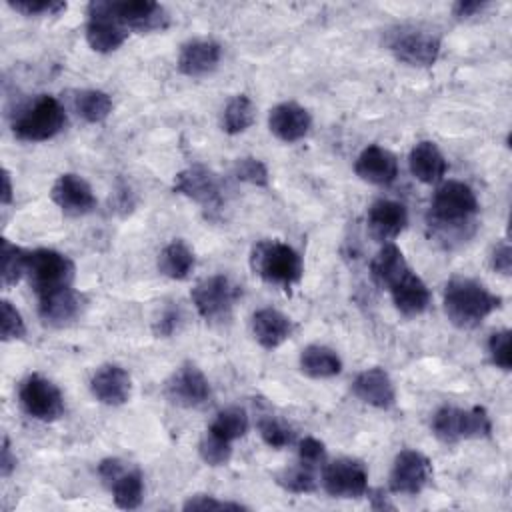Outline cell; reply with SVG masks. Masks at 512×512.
I'll return each mask as SVG.
<instances>
[{"label":"cell","instance_id":"6da1fadb","mask_svg":"<svg viewBox=\"0 0 512 512\" xmlns=\"http://www.w3.org/2000/svg\"><path fill=\"white\" fill-rule=\"evenodd\" d=\"M500 302V296L490 292L482 282L466 276L450 278L442 294L444 314L460 330L480 326L496 308H500Z\"/></svg>","mask_w":512,"mask_h":512},{"label":"cell","instance_id":"7a4b0ae2","mask_svg":"<svg viewBox=\"0 0 512 512\" xmlns=\"http://www.w3.org/2000/svg\"><path fill=\"white\" fill-rule=\"evenodd\" d=\"M250 268L264 282L280 288H292L302 280V256L280 240H260L250 250Z\"/></svg>","mask_w":512,"mask_h":512},{"label":"cell","instance_id":"3957f363","mask_svg":"<svg viewBox=\"0 0 512 512\" xmlns=\"http://www.w3.org/2000/svg\"><path fill=\"white\" fill-rule=\"evenodd\" d=\"M66 110L58 98L40 94L30 100L12 120V132L24 142H46L58 136L66 126Z\"/></svg>","mask_w":512,"mask_h":512},{"label":"cell","instance_id":"277c9868","mask_svg":"<svg viewBox=\"0 0 512 512\" xmlns=\"http://www.w3.org/2000/svg\"><path fill=\"white\" fill-rule=\"evenodd\" d=\"M476 212L478 198L474 190L460 180H448L436 188L430 202L428 220L430 226H436L440 230H458L470 224Z\"/></svg>","mask_w":512,"mask_h":512},{"label":"cell","instance_id":"5b68a950","mask_svg":"<svg viewBox=\"0 0 512 512\" xmlns=\"http://www.w3.org/2000/svg\"><path fill=\"white\" fill-rule=\"evenodd\" d=\"M430 428L440 442L456 444L460 440L488 438L492 432V420L484 406H440L432 416Z\"/></svg>","mask_w":512,"mask_h":512},{"label":"cell","instance_id":"8992f818","mask_svg":"<svg viewBox=\"0 0 512 512\" xmlns=\"http://www.w3.org/2000/svg\"><path fill=\"white\" fill-rule=\"evenodd\" d=\"M76 276L74 262L52 248H36L28 254L26 278L36 292V296H44L48 292L72 286Z\"/></svg>","mask_w":512,"mask_h":512},{"label":"cell","instance_id":"52a82bcc","mask_svg":"<svg viewBox=\"0 0 512 512\" xmlns=\"http://www.w3.org/2000/svg\"><path fill=\"white\" fill-rule=\"evenodd\" d=\"M238 296L240 288L224 274L202 278L190 292L196 312L206 322H222L230 318Z\"/></svg>","mask_w":512,"mask_h":512},{"label":"cell","instance_id":"ba28073f","mask_svg":"<svg viewBox=\"0 0 512 512\" xmlns=\"http://www.w3.org/2000/svg\"><path fill=\"white\" fill-rule=\"evenodd\" d=\"M18 398L24 412L34 420L54 422L64 414V396L60 388L38 372L28 374L22 380Z\"/></svg>","mask_w":512,"mask_h":512},{"label":"cell","instance_id":"9c48e42d","mask_svg":"<svg viewBox=\"0 0 512 512\" xmlns=\"http://www.w3.org/2000/svg\"><path fill=\"white\" fill-rule=\"evenodd\" d=\"M86 22V42L94 52L108 54L118 50L126 40L130 30L110 12L108 0H94L88 4Z\"/></svg>","mask_w":512,"mask_h":512},{"label":"cell","instance_id":"30bf717a","mask_svg":"<svg viewBox=\"0 0 512 512\" xmlns=\"http://www.w3.org/2000/svg\"><path fill=\"white\" fill-rule=\"evenodd\" d=\"M164 396L180 408H200L212 396L206 374L192 362L178 366L164 382Z\"/></svg>","mask_w":512,"mask_h":512},{"label":"cell","instance_id":"8fae6325","mask_svg":"<svg viewBox=\"0 0 512 512\" xmlns=\"http://www.w3.org/2000/svg\"><path fill=\"white\" fill-rule=\"evenodd\" d=\"M432 478V462L426 454L406 448L400 450L392 462V470L388 476L390 492L416 496L420 494Z\"/></svg>","mask_w":512,"mask_h":512},{"label":"cell","instance_id":"7c38bea8","mask_svg":"<svg viewBox=\"0 0 512 512\" xmlns=\"http://www.w3.org/2000/svg\"><path fill=\"white\" fill-rule=\"evenodd\" d=\"M322 488L332 498H360L368 492V470L362 460L338 458L324 464Z\"/></svg>","mask_w":512,"mask_h":512},{"label":"cell","instance_id":"4fadbf2b","mask_svg":"<svg viewBox=\"0 0 512 512\" xmlns=\"http://www.w3.org/2000/svg\"><path fill=\"white\" fill-rule=\"evenodd\" d=\"M388 46L396 60L408 66H432L440 56V40L428 30L400 28L388 40Z\"/></svg>","mask_w":512,"mask_h":512},{"label":"cell","instance_id":"5bb4252c","mask_svg":"<svg viewBox=\"0 0 512 512\" xmlns=\"http://www.w3.org/2000/svg\"><path fill=\"white\" fill-rule=\"evenodd\" d=\"M172 188L204 208H218L222 204V182L216 172L202 164L180 170L174 176Z\"/></svg>","mask_w":512,"mask_h":512},{"label":"cell","instance_id":"9a60e30c","mask_svg":"<svg viewBox=\"0 0 512 512\" xmlns=\"http://www.w3.org/2000/svg\"><path fill=\"white\" fill-rule=\"evenodd\" d=\"M112 16H116L128 30L148 34L156 30H164L170 24V16L166 8L158 2L150 0H108Z\"/></svg>","mask_w":512,"mask_h":512},{"label":"cell","instance_id":"2e32d148","mask_svg":"<svg viewBox=\"0 0 512 512\" xmlns=\"http://www.w3.org/2000/svg\"><path fill=\"white\" fill-rule=\"evenodd\" d=\"M50 198L62 212L70 216L90 214L98 204L90 184L74 172H66L56 178L50 190Z\"/></svg>","mask_w":512,"mask_h":512},{"label":"cell","instance_id":"e0dca14e","mask_svg":"<svg viewBox=\"0 0 512 512\" xmlns=\"http://www.w3.org/2000/svg\"><path fill=\"white\" fill-rule=\"evenodd\" d=\"M352 394L360 402L380 410H390L396 404L394 382L390 374L380 366L358 372L356 378L352 380Z\"/></svg>","mask_w":512,"mask_h":512},{"label":"cell","instance_id":"ac0fdd59","mask_svg":"<svg viewBox=\"0 0 512 512\" xmlns=\"http://www.w3.org/2000/svg\"><path fill=\"white\" fill-rule=\"evenodd\" d=\"M92 396L106 406H122L132 396V378L118 364L100 366L90 378Z\"/></svg>","mask_w":512,"mask_h":512},{"label":"cell","instance_id":"d6986e66","mask_svg":"<svg viewBox=\"0 0 512 512\" xmlns=\"http://www.w3.org/2000/svg\"><path fill=\"white\" fill-rule=\"evenodd\" d=\"M408 224V212L406 206L396 200H376L368 208L366 226L368 234L382 244L392 242Z\"/></svg>","mask_w":512,"mask_h":512},{"label":"cell","instance_id":"ffe728a7","mask_svg":"<svg viewBox=\"0 0 512 512\" xmlns=\"http://www.w3.org/2000/svg\"><path fill=\"white\" fill-rule=\"evenodd\" d=\"M354 172L360 180L368 184L388 186L398 176V158L388 148L370 144L358 154L354 162Z\"/></svg>","mask_w":512,"mask_h":512},{"label":"cell","instance_id":"44dd1931","mask_svg":"<svg viewBox=\"0 0 512 512\" xmlns=\"http://www.w3.org/2000/svg\"><path fill=\"white\" fill-rule=\"evenodd\" d=\"M84 310V296L72 286L38 296V314L48 326H66L74 322Z\"/></svg>","mask_w":512,"mask_h":512},{"label":"cell","instance_id":"7402d4cb","mask_svg":"<svg viewBox=\"0 0 512 512\" xmlns=\"http://www.w3.org/2000/svg\"><path fill=\"white\" fill-rule=\"evenodd\" d=\"M268 128L278 140L292 144L310 132L312 116L296 102H280L268 112Z\"/></svg>","mask_w":512,"mask_h":512},{"label":"cell","instance_id":"603a6c76","mask_svg":"<svg viewBox=\"0 0 512 512\" xmlns=\"http://www.w3.org/2000/svg\"><path fill=\"white\" fill-rule=\"evenodd\" d=\"M222 56V46L216 40L210 38H194L182 44L180 54H178V70L184 76L198 78L210 74Z\"/></svg>","mask_w":512,"mask_h":512},{"label":"cell","instance_id":"cb8c5ba5","mask_svg":"<svg viewBox=\"0 0 512 512\" xmlns=\"http://www.w3.org/2000/svg\"><path fill=\"white\" fill-rule=\"evenodd\" d=\"M392 302L402 316H420L430 306V290L426 282L410 268L390 290Z\"/></svg>","mask_w":512,"mask_h":512},{"label":"cell","instance_id":"d4e9b609","mask_svg":"<svg viewBox=\"0 0 512 512\" xmlns=\"http://www.w3.org/2000/svg\"><path fill=\"white\" fill-rule=\"evenodd\" d=\"M292 332V320L276 308H260L252 314V336L266 350H274L284 344Z\"/></svg>","mask_w":512,"mask_h":512},{"label":"cell","instance_id":"484cf974","mask_svg":"<svg viewBox=\"0 0 512 512\" xmlns=\"http://www.w3.org/2000/svg\"><path fill=\"white\" fill-rule=\"evenodd\" d=\"M408 166H410L412 176L416 180H420L422 184L442 182V178L448 170V162H446L444 154L432 140H422V142L414 144V148L410 150V156H408Z\"/></svg>","mask_w":512,"mask_h":512},{"label":"cell","instance_id":"4316f807","mask_svg":"<svg viewBox=\"0 0 512 512\" xmlns=\"http://www.w3.org/2000/svg\"><path fill=\"white\" fill-rule=\"evenodd\" d=\"M408 270L410 266L404 258V252L394 242L382 244L370 262L372 282L382 290H390Z\"/></svg>","mask_w":512,"mask_h":512},{"label":"cell","instance_id":"83f0119b","mask_svg":"<svg viewBox=\"0 0 512 512\" xmlns=\"http://www.w3.org/2000/svg\"><path fill=\"white\" fill-rule=\"evenodd\" d=\"M300 370L302 374H306L308 378H332L338 376L342 372V360L340 356L322 344H308L306 348H302L300 352Z\"/></svg>","mask_w":512,"mask_h":512},{"label":"cell","instance_id":"f1b7e54d","mask_svg":"<svg viewBox=\"0 0 512 512\" xmlns=\"http://www.w3.org/2000/svg\"><path fill=\"white\" fill-rule=\"evenodd\" d=\"M196 266V256L184 240H172L158 254V270L170 280H186Z\"/></svg>","mask_w":512,"mask_h":512},{"label":"cell","instance_id":"f546056e","mask_svg":"<svg viewBox=\"0 0 512 512\" xmlns=\"http://www.w3.org/2000/svg\"><path fill=\"white\" fill-rule=\"evenodd\" d=\"M114 504L122 510H136L144 498V480L140 470L126 468L110 486Z\"/></svg>","mask_w":512,"mask_h":512},{"label":"cell","instance_id":"4dcf8cb0","mask_svg":"<svg viewBox=\"0 0 512 512\" xmlns=\"http://www.w3.org/2000/svg\"><path fill=\"white\" fill-rule=\"evenodd\" d=\"M256 118L254 102L246 94H236L228 100L222 110V130L226 134H242L246 132Z\"/></svg>","mask_w":512,"mask_h":512},{"label":"cell","instance_id":"1f68e13d","mask_svg":"<svg viewBox=\"0 0 512 512\" xmlns=\"http://www.w3.org/2000/svg\"><path fill=\"white\" fill-rule=\"evenodd\" d=\"M74 110L84 122L98 124L110 116L112 98L104 90H80L74 96Z\"/></svg>","mask_w":512,"mask_h":512},{"label":"cell","instance_id":"d6a6232c","mask_svg":"<svg viewBox=\"0 0 512 512\" xmlns=\"http://www.w3.org/2000/svg\"><path fill=\"white\" fill-rule=\"evenodd\" d=\"M28 254L30 250H24L10 242L8 238H2L0 242V276H2V286L10 288L18 284L26 276V264H28Z\"/></svg>","mask_w":512,"mask_h":512},{"label":"cell","instance_id":"836d02e7","mask_svg":"<svg viewBox=\"0 0 512 512\" xmlns=\"http://www.w3.org/2000/svg\"><path fill=\"white\" fill-rule=\"evenodd\" d=\"M248 428H250V420H248L246 410L240 406H228L214 416L212 424L208 426V432H212L228 442H234V440L246 436Z\"/></svg>","mask_w":512,"mask_h":512},{"label":"cell","instance_id":"e575fe53","mask_svg":"<svg viewBox=\"0 0 512 512\" xmlns=\"http://www.w3.org/2000/svg\"><path fill=\"white\" fill-rule=\"evenodd\" d=\"M314 470V466L298 460V464L286 466L280 472H276V484L292 494H310L318 488Z\"/></svg>","mask_w":512,"mask_h":512},{"label":"cell","instance_id":"d590c367","mask_svg":"<svg viewBox=\"0 0 512 512\" xmlns=\"http://www.w3.org/2000/svg\"><path fill=\"white\" fill-rule=\"evenodd\" d=\"M198 454L208 466H224L232 458V442L206 430V434L200 438Z\"/></svg>","mask_w":512,"mask_h":512},{"label":"cell","instance_id":"8d00e7d4","mask_svg":"<svg viewBox=\"0 0 512 512\" xmlns=\"http://www.w3.org/2000/svg\"><path fill=\"white\" fill-rule=\"evenodd\" d=\"M234 176L240 180V182H246V184H252V186H258V188H266L268 186V168L262 160L254 158V156H242L234 162V168H232Z\"/></svg>","mask_w":512,"mask_h":512},{"label":"cell","instance_id":"74e56055","mask_svg":"<svg viewBox=\"0 0 512 512\" xmlns=\"http://www.w3.org/2000/svg\"><path fill=\"white\" fill-rule=\"evenodd\" d=\"M510 340H512V334L508 328L504 330H498L494 334H490L488 338V356H490V362L504 370V372H510L512 368V346H510Z\"/></svg>","mask_w":512,"mask_h":512},{"label":"cell","instance_id":"f35d334b","mask_svg":"<svg viewBox=\"0 0 512 512\" xmlns=\"http://www.w3.org/2000/svg\"><path fill=\"white\" fill-rule=\"evenodd\" d=\"M26 336V324L22 314L12 306V302L2 300L0 302V338L4 342L20 340Z\"/></svg>","mask_w":512,"mask_h":512},{"label":"cell","instance_id":"ab89813d","mask_svg":"<svg viewBox=\"0 0 512 512\" xmlns=\"http://www.w3.org/2000/svg\"><path fill=\"white\" fill-rule=\"evenodd\" d=\"M258 430H260L262 440H264L270 448H276V450L290 446L292 440H294V432H292L286 424H282L280 420H276V418H272V416L262 418V420L258 422Z\"/></svg>","mask_w":512,"mask_h":512},{"label":"cell","instance_id":"60d3db41","mask_svg":"<svg viewBox=\"0 0 512 512\" xmlns=\"http://www.w3.org/2000/svg\"><path fill=\"white\" fill-rule=\"evenodd\" d=\"M8 6L24 16H56L68 8L62 0H16Z\"/></svg>","mask_w":512,"mask_h":512},{"label":"cell","instance_id":"b9f144b4","mask_svg":"<svg viewBox=\"0 0 512 512\" xmlns=\"http://www.w3.org/2000/svg\"><path fill=\"white\" fill-rule=\"evenodd\" d=\"M182 510H248V508L240 502L218 500L212 494H194L182 504Z\"/></svg>","mask_w":512,"mask_h":512},{"label":"cell","instance_id":"7bdbcfd3","mask_svg":"<svg viewBox=\"0 0 512 512\" xmlns=\"http://www.w3.org/2000/svg\"><path fill=\"white\" fill-rule=\"evenodd\" d=\"M298 460L310 466H324L326 462V446L322 440L314 436H304L298 442Z\"/></svg>","mask_w":512,"mask_h":512},{"label":"cell","instance_id":"ee69618b","mask_svg":"<svg viewBox=\"0 0 512 512\" xmlns=\"http://www.w3.org/2000/svg\"><path fill=\"white\" fill-rule=\"evenodd\" d=\"M490 266L494 272L502 274V276H510L512 272V248L508 240H502L494 246L492 254H490Z\"/></svg>","mask_w":512,"mask_h":512},{"label":"cell","instance_id":"f6af8a7d","mask_svg":"<svg viewBox=\"0 0 512 512\" xmlns=\"http://www.w3.org/2000/svg\"><path fill=\"white\" fill-rule=\"evenodd\" d=\"M126 468H128L126 462L120 460V458H104V460H100V464H98V476H100V480L110 488V486L114 484V480H116Z\"/></svg>","mask_w":512,"mask_h":512},{"label":"cell","instance_id":"bcb514c9","mask_svg":"<svg viewBox=\"0 0 512 512\" xmlns=\"http://www.w3.org/2000/svg\"><path fill=\"white\" fill-rule=\"evenodd\" d=\"M178 320H180V314H178V310H174V308H168V310H164L162 314H160V318L156 320V324H154V334L160 338H166V336H172L174 334V330L178 328Z\"/></svg>","mask_w":512,"mask_h":512},{"label":"cell","instance_id":"7dc6e473","mask_svg":"<svg viewBox=\"0 0 512 512\" xmlns=\"http://www.w3.org/2000/svg\"><path fill=\"white\" fill-rule=\"evenodd\" d=\"M484 8H488V2H480V0H462V2H456L454 4V16L456 18H472V16H478Z\"/></svg>","mask_w":512,"mask_h":512},{"label":"cell","instance_id":"c3c4849f","mask_svg":"<svg viewBox=\"0 0 512 512\" xmlns=\"http://www.w3.org/2000/svg\"><path fill=\"white\" fill-rule=\"evenodd\" d=\"M14 470H16V454L12 452L10 440L4 438L2 448H0V474H2V478H8Z\"/></svg>","mask_w":512,"mask_h":512},{"label":"cell","instance_id":"681fc988","mask_svg":"<svg viewBox=\"0 0 512 512\" xmlns=\"http://www.w3.org/2000/svg\"><path fill=\"white\" fill-rule=\"evenodd\" d=\"M14 198V190H12V178H10V172L4 168L2 170V192H0V204L2 206H8Z\"/></svg>","mask_w":512,"mask_h":512}]
</instances>
